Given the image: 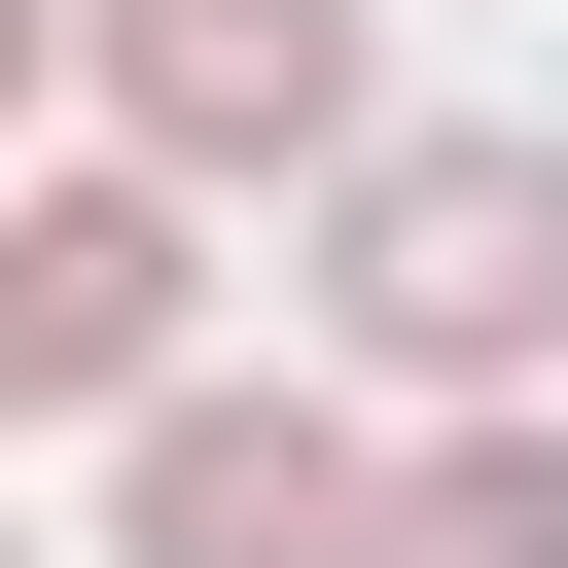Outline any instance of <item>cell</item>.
Returning <instances> with one entry per match:
<instances>
[{
  "label": "cell",
  "mask_w": 568,
  "mask_h": 568,
  "mask_svg": "<svg viewBox=\"0 0 568 568\" xmlns=\"http://www.w3.org/2000/svg\"><path fill=\"white\" fill-rule=\"evenodd\" d=\"M320 355L426 390V426H532V390H568V142L390 106V142L320 178Z\"/></svg>",
  "instance_id": "1"
},
{
  "label": "cell",
  "mask_w": 568,
  "mask_h": 568,
  "mask_svg": "<svg viewBox=\"0 0 568 568\" xmlns=\"http://www.w3.org/2000/svg\"><path fill=\"white\" fill-rule=\"evenodd\" d=\"M71 71H106V178H355L390 142V36L355 0H71Z\"/></svg>",
  "instance_id": "2"
},
{
  "label": "cell",
  "mask_w": 568,
  "mask_h": 568,
  "mask_svg": "<svg viewBox=\"0 0 568 568\" xmlns=\"http://www.w3.org/2000/svg\"><path fill=\"white\" fill-rule=\"evenodd\" d=\"M355 497H390L355 390H213V355H178V390L106 426V568H355Z\"/></svg>",
  "instance_id": "3"
},
{
  "label": "cell",
  "mask_w": 568,
  "mask_h": 568,
  "mask_svg": "<svg viewBox=\"0 0 568 568\" xmlns=\"http://www.w3.org/2000/svg\"><path fill=\"white\" fill-rule=\"evenodd\" d=\"M178 284H213L178 178H106V142L0 178V426H142V390H178Z\"/></svg>",
  "instance_id": "4"
},
{
  "label": "cell",
  "mask_w": 568,
  "mask_h": 568,
  "mask_svg": "<svg viewBox=\"0 0 568 568\" xmlns=\"http://www.w3.org/2000/svg\"><path fill=\"white\" fill-rule=\"evenodd\" d=\"M355 568H568V390H532V426H426V462L355 497Z\"/></svg>",
  "instance_id": "5"
},
{
  "label": "cell",
  "mask_w": 568,
  "mask_h": 568,
  "mask_svg": "<svg viewBox=\"0 0 568 568\" xmlns=\"http://www.w3.org/2000/svg\"><path fill=\"white\" fill-rule=\"evenodd\" d=\"M36 71H71V0H0V106H36Z\"/></svg>",
  "instance_id": "6"
}]
</instances>
